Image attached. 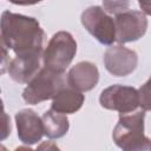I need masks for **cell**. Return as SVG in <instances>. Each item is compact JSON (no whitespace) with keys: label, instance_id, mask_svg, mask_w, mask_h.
<instances>
[{"label":"cell","instance_id":"obj_1","mask_svg":"<svg viewBox=\"0 0 151 151\" xmlns=\"http://www.w3.org/2000/svg\"><path fill=\"white\" fill-rule=\"evenodd\" d=\"M1 37L17 57L42 54L45 32L33 17L4 11L0 18Z\"/></svg>","mask_w":151,"mask_h":151},{"label":"cell","instance_id":"obj_2","mask_svg":"<svg viewBox=\"0 0 151 151\" xmlns=\"http://www.w3.org/2000/svg\"><path fill=\"white\" fill-rule=\"evenodd\" d=\"M144 110H134L127 113H119V120L113 129L112 138L114 144L125 151L150 150V138L144 134Z\"/></svg>","mask_w":151,"mask_h":151},{"label":"cell","instance_id":"obj_3","mask_svg":"<svg viewBox=\"0 0 151 151\" xmlns=\"http://www.w3.org/2000/svg\"><path fill=\"white\" fill-rule=\"evenodd\" d=\"M64 86H66L64 73L52 71L44 66L27 83L22 92V98L27 104L37 105L52 99Z\"/></svg>","mask_w":151,"mask_h":151},{"label":"cell","instance_id":"obj_4","mask_svg":"<svg viewBox=\"0 0 151 151\" xmlns=\"http://www.w3.org/2000/svg\"><path fill=\"white\" fill-rule=\"evenodd\" d=\"M77 53V42L71 33L66 31H59L50 39L46 48L42 52L44 66L64 73L70 66Z\"/></svg>","mask_w":151,"mask_h":151},{"label":"cell","instance_id":"obj_5","mask_svg":"<svg viewBox=\"0 0 151 151\" xmlns=\"http://www.w3.org/2000/svg\"><path fill=\"white\" fill-rule=\"evenodd\" d=\"M81 24L85 29L103 45H112L116 41L113 19L100 7L91 6L81 13Z\"/></svg>","mask_w":151,"mask_h":151},{"label":"cell","instance_id":"obj_6","mask_svg":"<svg viewBox=\"0 0 151 151\" xmlns=\"http://www.w3.org/2000/svg\"><path fill=\"white\" fill-rule=\"evenodd\" d=\"M116 41L126 44L140 39L147 29V15L142 11L125 9L116 14Z\"/></svg>","mask_w":151,"mask_h":151},{"label":"cell","instance_id":"obj_7","mask_svg":"<svg viewBox=\"0 0 151 151\" xmlns=\"http://www.w3.org/2000/svg\"><path fill=\"white\" fill-rule=\"evenodd\" d=\"M99 103L106 110L119 113L132 112L139 107L138 90L126 85H111L101 91Z\"/></svg>","mask_w":151,"mask_h":151},{"label":"cell","instance_id":"obj_8","mask_svg":"<svg viewBox=\"0 0 151 151\" xmlns=\"http://www.w3.org/2000/svg\"><path fill=\"white\" fill-rule=\"evenodd\" d=\"M138 64V55L122 44L109 47L104 53L105 68L114 77H126L131 74Z\"/></svg>","mask_w":151,"mask_h":151},{"label":"cell","instance_id":"obj_9","mask_svg":"<svg viewBox=\"0 0 151 151\" xmlns=\"http://www.w3.org/2000/svg\"><path fill=\"white\" fill-rule=\"evenodd\" d=\"M15 124L18 129V137L21 143L26 145L37 144L44 136L41 117L31 109H24L17 112Z\"/></svg>","mask_w":151,"mask_h":151},{"label":"cell","instance_id":"obj_10","mask_svg":"<svg viewBox=\"0 0 151 151\" xmlns=\"http://www.w3.org/2000/svg\"><path fill=\"white\" fill-rule=\"evenodd\" d=\"M99 80V71L91 61L76 64L67 73V85L80 92L91 91Z\"/></svg>","mask_w":151,"mask_h":151},{"label":"cell","instance_id":"obj_11","mask_svg":"<svg viewBox=\"0 0 151 151\" xmlns=\"http://www.w3.org/2000/svg\"><path fill=\"white\" fill-rule=\"evenodd\" d=\"M42 63V54H34L27 57H17L9 61L8 65V73L9 77L19 83V84H27L35 73L41 68Z\"/></svg>","mask_w":151,"mask_h":151},{"label":"cell","instance_id":"obj_12","mask_svg":"<svg viewBox=\"0 0 151 151\" xmlns=\"http://www.w3.org/2000/svg\"><path fill=\"white\" fill-rule=\"evenodd\" d=\"M52 99L51 110L63 114H71L80 110L85 101V96L78 90L64 86Z\"/></svg>","mask_w":151,"mask_h":151},{"label":"cell","instance_id":"obj_13","mask_svg":"<svg viewBox=\"0 0 151 151\" xmlns=\"http://www.w3.org/2000/svg\"><path fill=\"white\" fill-rule=\"evenodd\" d=\"M41 120L44 126V134H46L51 139L64 137L70 127V123L66 114L55 112L53 110L46 111L42 114Z\"/></svg>","mask_w":151,"mask_h":151},{"label":"cell","instance_id":"obj_14","mask_svg":"<svg viewBox=\"0 0 151 151\" xmlns=\"http://www.w3.org/2000/svg\"><path fill=\"white\" fill-rule=\"evenodd\" d=\"M12 126H11V118L6 113L4 109V103L0 98V142L7 139L11 134Z\"/></svg>","mask_w":151,"mask_h":151},{"label":"cell","instance_id":"obj_15","mask_svg":"<svg viewBox=\"0 0 151 151\" xmlns=\"http://www.w3.org/2000/svg\"><path fill=\"white\" fill-rule=\"evenodd\" d=\"M130 0H103V9L106 13L117 14L129 8Z\"/></svg>","mask_w":151,"mask_h":151},{"label":"cell","instance_id":"obj_16","mask_svg":"<svg viewBox=\"0 0 151 151\" xmlns=\"http://www.w3.org/2000/svg\"><path fill=\"white\" fill-rule=\"evenodd\" d=\"M9 54H8V47L5 44L1 34H0V76L7 72L8 65H9Z\"/></svg>","mask_w":151,"mask_h":151},{"label":"cell","instance_id":"obj_17","mask_svg":"<svg viewBox=\"0 0 151 151\" xmlns=\"http://www.w3.org/2000/svg\"><path fill=\"white\" fill-rule=\"evenodd\" d=\"M138 94H139V106L142 107V110L149 111V109H150V100H149V81H146V83L138 90Z\"/></svg>","mask_w":151,"mask_h":151},{"label":"cell","instance_id":"obj_18","mask_svg":"<svg viewBox=\"0 0 151 151\" xmlns=\"http://www.w3.org/2000/svg\"><path fill=\"white\" fill-rule=\"evenodd\" d=\"M9 2L14 5H20V6H28V5H35L38 2H41L42 0H8Z\"/></svg>","mask_w":151,"mask_h":151},{"label":"cell","instance_id":"obj_19","mask_svg":"<svg viewBox=\"0 0 151 151\" xmlns=\"http://www.w3.org/2000/svg\"><path fill=\"white\" fill-rule=\"evenodd\" d=\"M139 6L142 7V12H144L146 15L150 14V0H138Z\"/></svg>","mask_w":151,"mask_h":151},{"label":"cell","instance_id":"obj_20","mask_svg":"<svg viewBox=\"0 0 151 151\" xmlns=\"http://www.w3.org/2000/svg\"><path fill=\"white\" fill-rule=\"evenodd\" d=\"M0 149H6L5 146H2V145H0Z\"/></svg>","mask_w":151,"mask_h":151},{"label":"cell","instance_id":"obj_21","mask_svg":"<svg viewBox=\"0 0 151 151\" xmlns=\"http://www.w3.org/2000/svg\"><path fill=\"white\" fill-rule=\"evenodd\" d=\"M0 92H1V90H0Z\"/></svg>","mask_w":151,"mask_h":151}]
</instances>
